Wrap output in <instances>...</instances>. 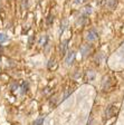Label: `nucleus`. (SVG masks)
<instances>
[{
    "label": "nucleus",
    "mask_w": 124,
    "mask_h": 125,
    "mask_svg": "<svg viewBox=\"0 0 124 125\" xmlns=\"http://www.w3.org/2000/svg\"><path fill=\"white\" fill-rule=\"evenodd\" d=\"M117 113V107L114 106V105H111V106L107 107V109L105 111V116H106V120H109L111 117L115 116V114Z\"/></svg>",
    "instance_id": "obj_1"
},
{
    "label": "nucleus",
    "mask_w": 124,
    "mask_h": 125,
    "mask_svg": "<svg viewBox=\"0 0 124 125\" xmlns=\"http://www.w3.org/2000/svg\"><path fill=\"white\" fill-rule=\"evenodd\" d=\"M96 38H97V34H96V31L94 29L90 30L87 32V35H86V39H87L88 42H94Z\"/></svg>",
    "instance_id": "obj_2"
},
{
    "label": "nucleus",
    "mask_w": 124,
    "mask_h": 125,
    "mask_svg": "<svg viewBox=\"0 0 124 125\" xmlns=\"http://www.w3.org/2000/svg\"><path fill=\"white\" fill-rule=\"evenodd\" d=\"M74 58H75V52H68L67 57L65 58V62H66V65H67V66L72 65V62H73V60H74Z\"/></svg>",
    "instance_id": "obj_3"
},
{
    "label": "nucleus",
    "mask_w": 124,
    "mask_h": 125,
    "mask_svg": "<svg viewBox=\"0 0 124 125\" xmlns=\"http://www.w3.org/2000/svg\"><path fill=\"white\" fill-rule=\"evenodd\" d=\"M67 44H68V39H66V40H64V42H62V45H60V54H62V55H65V54H66V49H67Z\"/></svg>",
    "instance_id": "obj_4"
},
{
    "label": "nucleus",
    "mask_w": 124,
    "mask_h": 125,
    "mask_svg": "<svg viewBox=\"0 0 124 125\" xmlns=\"http://www.w3.org/2000/svg\"><path fill=\"white\" fill-rule=\"evenodd\" d=\"M7 39H8V36L5 34V32H0V44L5 42Z\"/></svg>",
    "instance_id": "obj_5"
},
{
    "label": "nucleus",
    "mask_w": 124,
    "mask_h": 125,
    "mask_svg": "<svg viewBox=\"0 0 124 125\" xmlns=\"http://www.w3.org/2000/svg\"><path fill=\"white\" fill-rule=\"evenodd\" d=\"M82 52H83V56H86V55H87V52H88V46L83 47Z\"/></svg>",
    "instance_id": "obj_6"
},
{
    "label": "nucleus",
    "mask_w": 124,
    "mask_h": 125,
    "mask_svg": "<svg viewBox=\"0 0 124 125\" xmlns=\"http://www.w3.org/2000/svg\"><path fill=\"white\" fill-rule=\"evenodd\" d=\"M43 123H44V118H38V120L34 123V125H41Z\"/></svg>",
    "instance_id": "obj_7"
}]
</instances>
